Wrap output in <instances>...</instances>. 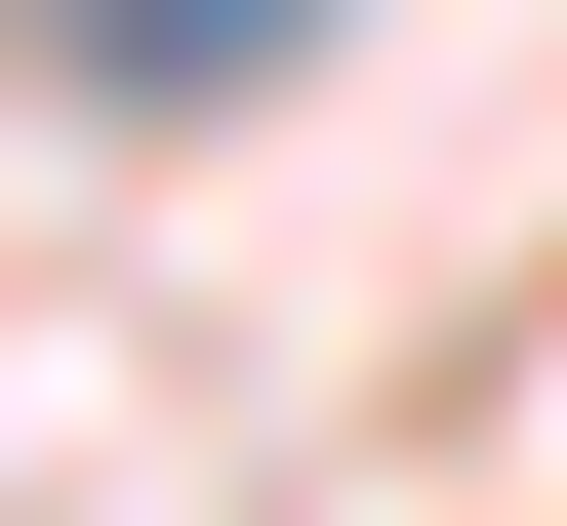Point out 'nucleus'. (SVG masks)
<instances>
[{
    "instance_id": "obj_1",
    "label": "nucleus",
    "mask_w": 567,
    "mask_h": 526,
    "mask_svg": "<svg viewBox=\"0 0 567 526\" xmlns=\"http://www.w3.org/2000/svg\"><path fill=\"white\" fill-rule=\"evenodd\" d=\"M284 41H324V0H82V82H163V122H203V82H284Z\"/></svg>"
}]
</instances>
